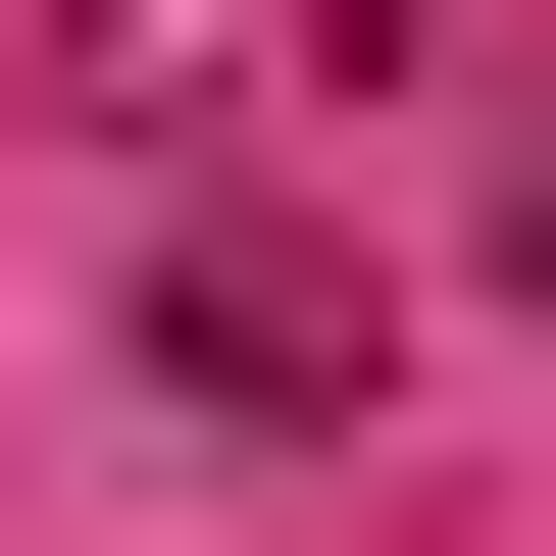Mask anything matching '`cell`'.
Returning <instances> with one entry per match:
<instances>
[{"instance_id":"cell-1","label":"cell","mask_w":556,"mask_h":556,"mask_svg":"<svg viewBox=\"0 0 556 556\" xmlns=\"http://www.w3.org/2000/svg\"><path fill=\"white\" fill-rule=\"evenodd\" d=\"M506 304H556V152H506Z\"/></svg>"}]
</instances>
